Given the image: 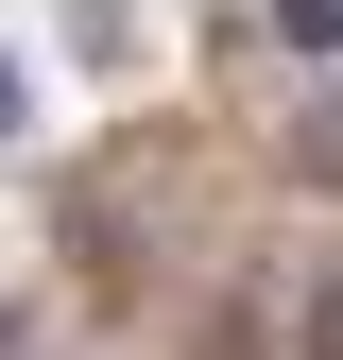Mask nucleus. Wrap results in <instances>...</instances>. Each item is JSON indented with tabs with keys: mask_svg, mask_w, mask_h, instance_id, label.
I'll return each mask as SVG.
<instances>
[{
	"mask_svg": "<svg viewBox=\"0 0 343 360\" xmlns=\"http://www.w3.org/2000/svg\"><path fill=\"white\" fill-rule=\"evenodd\" d=\"M309 360H343V257L309 275Z\"/></svg>",
	"mask_w": 343,
	"mask_h": 360,
	"instance_id": "f257e3e1",
	"label": "nucleus"
},
{
	"mask_svg": "<svg viewBox=\"0 0 343 360\" xmlns=\"http://www.w3.org/2000/svg\"><path fill=\"white\" fill-rule=\"evenodd\" d=\"M0 138H18V52H0Z\"/></svg>",
	"mask_w": 343,
	"mask_h": 360,
	"instance_id": "f03ea898",
	"label": "nucleus"
}]
</instances>
